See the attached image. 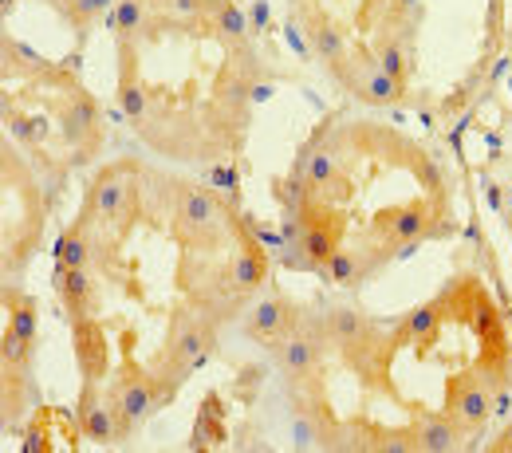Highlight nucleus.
Listing matches in <instances>:
<instances>
[{
  "label": "nucleus",
  "mask_w": 512,
  "mask_h": 453,
  "mask_svg": "<svg viewBox=\"0 0 512 453\" xmlns=\"http://www.w3.org/2000/svg\"><path fill=\"white\" fill-rule=\"evenodd\" d=\"M209 0H166V20L178 24V28H190L205 16Z\"/></svg>",
  "instance_id": "nucleus-17"
},
{
  "label": "nucleus",
  "mask_w": 512,
  "mask_h": 453,
  "mask_svg": "<svg viewBox=\"0 0 512 453\" xmlns=\"http://www.w3.org/2000/svg\"><path fill=\"white\" fill-rule=\"evenodd\" d=\"M56 123H60V134L75 146V162H87L95 150H99V138H103V115L95 107V99L75 87V83H64L60 99H56Z\"/></svg>",
  "instance_id": "nucleus-6"
},
{
  "label": "nucleus",
  "mask_w": 512,
  "mask_h": 453,
  "mask_svg": "<svg viewBox=\"0 0 512 453\" xmlns=\"http://www.w3.org/2000/svg\"><path fill=\"white\" fill-rule=\"evenodd\" d=\"M56 292L60 304L71 320H87L99 312V284H95V268H56Z\"/></svg>",
  "instance_id": "nucleus-11"
},
{
  "label": "nucleus",
  "mask_w": 512,
  "mask_h": 453,
  "mask_svg": "<svg viewBox=\"0 0 512 453\" xmlns=\"http://www.w3.org/2000/svg\"><path fill=\"white\" fill-rule=\"evenodd\" d=\"M213 351H217V320L205 316L193 304H178L170 312L166 343L150 363V375H154V387H158V406L174 402L178 390L190 383L193 371H201L209 363Z\"/></svg>",
  "instance_id": "nucleus-1"
},
{
  "label": "nucleus",
  "mask_w": 512,
  "mask_h": 453,
  "mask_svg": "<svg viewBox=\"0 0 512 453\" xmlns=\"http://www.w3.org/2000/svg\"><path fill=\"white\" fill-rule=\"evenodd\" d=\"M292 16H296V20H300V28H304L308 52H312L327 71H335V67L351 56V44H347L343 28H339L327 12L312 8V4H292Z\"/></svg>",
  "instance_id": "nucleus-8"
},
{
  "label": "nucleus",
  "mask_w": 512,
  "mask_h": 453,
  "mask_svg": "<svg viewBox=\"0 0 512 453\" xmlns=\"http://www.w3.org/2000/svg\"><path fill=\"white\" fill-rule=\"evenodd\" d=\"M410 410V430H414V442H418V453H453L465 446V430L449 418V414H434L426 410L422 402H402Z\"/></svg>",
  "instance_id": "nucleus-9"
},
{
  "label": "nucleus",
  "mask_w": 512,
  "mask_h": 453,
  "mask_svg": "<svg viewBox=\"0 0 512 453\" xmlns=\"http://www.w3.org/2000/svg\"><path fill=\"white\" fill-rule=\"evenodd\" d=\"M71 335H75V363L83 371V383H103L111 371L107 331L99 327L95 316H87V320H71Z\"/></svg>",
  "instance_id": "nucleus-10"
},
{
  "label": "nucleus",
  "mask_w": 512,
  "mask_h": 453,
  "mask_svg": "<svg viewBox=\"0 0 512 453\" xmlns=\"http://www.w3.org/2000/svg\"><path fill=\"white\" fill-rule=\"evenodd\" d=\"M56 257H60L64 268H91V260H95V253H91V225L83 217H75V225L64 229Z\"/></svg>",
  "instance_id": "nucleus-13"
},
{
  "label": "nucleus",
  "mask_w": 512,
  "mask_h": 453,
  "mask_svg": "<svg viewBox=\"0 0 512 453\" xmlns=\"http://www.w3.org/2000/svg\"><path fill=\"white\" fill-rule=\"evenodd\" d=\"M493 453H512V422L497 434V442H493Z\"/></svg>",
  "instance_id": "nucleus-19"
},
{
  "label": "nucleus",
  "mask_w": 512,
  "mask_h": 453,
  "mask_svg": "<svg viewBox=\"0 0 512 453\" xmlns=\"http://www.w3.org/2000/svg\"><path fill=\"white\" fill-rule=\"evenodd\" d=\"M331 75H335V83L347 95H355L359 103H371V107H390V103H398L406 95V83L390 79L383 67L375 64V56L363 52V48H351V56L335 67Z\"/></svg>",
  "instance_id": "nucleus-5"
},
{
  "label": "nucleus",
  "mask_w": 512,
  "mask_h": 453,
  "mask_svg": "<svg viewBox=\"0 0 512 453\" xmlns=\"http://www.w3.org/2000/svg\"><path fill=\"white\" fill-rule=\"evenodd\" d=\"M304 308H296L292 300H284L280 292H256L253 304L245 308V335L253 343H280L284 335H292L300 324Z\"/></svg>",
  "instance_id": "nucleus-7"
},
{
  "label": "nucleus",
  "mask_w": 512,
  "mask_h": 453,
  "mask_svg": "<svg viewBox=\"0 0 512 453\" xmlns=\"http://www.w3.org/2000/svg\"><path fill=\"white\" fill-rule=\"evenodd\" d=\"M107 394H111V402L119 406V414H123L130 434H134V426H138L146 414L158 410V387H154L150 367H138V363H134V331H130V327H123V371H119V379L111 383Z\"/></svg>",
  "instance_id": "nucleus-4"
},
{
  "label": "nucleus",
  "mask_w": 512,
  "mask_h": 453,
  "mask_svg": "<svg viewBox=\"0 0 512 453\" xmlns=\"http://www.w3.org/2000/svg\"><path fill=\"white\" fill-rule=\"evenodd\" d=\"M103 12H107V0H67V24L75 28H91Z\"/></svg>",
  "instance_id": "nucleus-18"
},
{
  "label": "nucleus",
  "mask_w": 512,
  "mask_h": 453,
  "mask_svg": "<svg viewBox=\"0 0 512 453\" xmlns=\"http://www.w3.org/2000/svg\"><path fill=\"white\" fill-rule=\"evenodd\" d=\"M146 178H150V174H146L134 158L103 166V170L91 178L87 194H83L79 217L95 221V225L107 229L115 241H127V233L134 229V221H138V213H142V197L150 194V190H142Z\"/></svg>",
  "instance_id": "nucleus-2"
},
{
  "label": "nucleus",
  "mask_w": 512,
  "mask_h": 453,
  "mask_svg": "<svg viewBox=\"0 0 512 453\" xmlns=\"http://www.w3.org/2000/svg\"><path fill=\"white\" fill-rule=\"evenodd\" d=\"M233 225H237V217L221 205V197L209 186L178 182L174 213H170V237L178 241L182 253H190V257L221 253L233 241Z\"/></svg>",
  "instance_id": "nucleus-3"
},
{
  "label": "nucleus",
  "mask_w": 512,
  "mask_h": 453,
  "mask_svg": "<svg viewBox=\"0 0 512 453\" xmlns=\"http://www.w3.org/2000/svg\"><path fill=\"white\" fill-rule=\"evenodd\" d=\"M410 40H414V36H406V32H402V28H394V24H386L383 32H379V40H375L371 56H375V64L383 67L390 79H402V83H406L410 64H414Z\"/></svg>",
  "instance_id": "nucleus-12"
},
{
  "label": "nucleus",
  "mask_w": 512,
  "mask_h": 453,
  "mask_svg": "<svg viewBox=\"0 0 512 453\" xmlns=\"http://www.w3.org/2000/svg\"><path fill=\"white\" fill-rule=\"evenodd\" d=\"M217 442H225V426H221V410H217V398L205 402L201 418H197V430H193L190 450H213Z\"/></svg>",
  "instance_id": "nucleus-15"
},
{
  "label": "nucleus",
  "mask_w": 512,
  "mask_h": 453,
  "mask_svg": "<svg viewBox=\"0 0 512 453\" xmlns=\"http://www.w3.org/2000/svg\"><path fill=\"white\" fill-rule=\"evenodd\" d=\"M4 64L12 75H52V64L40 60L36 52H28L20 40H4Z\"/></svg>",
  "instance_id": "nucleus-16"
},
{
  "label": "nucleus",
  "mask_w": 512,
  "mask_h": 453,
  "mask_svg": "<svg viewBox=\"0 0 512 453\" xmlns=\"http://www.w3.org/2000/svg\"><path fill=\"white\" fill-rule=\"evenodd\" d=\"M4 304H8V316H12L8 327H12L16 335H24V339L36 343V316H40V312H36V300L24 296L20 288H8V292H4Z\"/></svg>",
  "instance_id": "nucleus-14"
}]
</instances>
